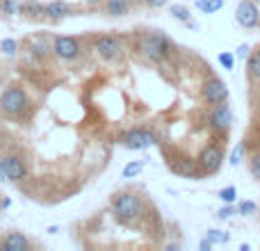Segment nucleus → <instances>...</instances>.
<instances>
[{"mask_svg": "<svg viewBox=\"0 0 260 251\" xmlns=\"http://www.w3.org/2000/svg\"><path fill=\"white\" fill-rule=\"evenodd\" d=\"M169 167H171L174 174L185 176V178H199V176H201L199 165L197 162H192V160H187V158H183V160H178V162H169Z\"/></svg>", "mask_w": 260, "mask_h": 251, "instance_id": "nucleus-15", "label": "nucleus"}, {"mask_svg": "<svg viewBox=\"0 0 260 251\" xmlns=\"http://www.w3.org/2000/svg\"><path fill=\"white\" fill-rule=\"evenodd\" d=\"M231 215H233V208H231V206H226V208H221V210H219V219H229Z\"/></svg>", "mask_w": 260, "mask_h": 251, "instance_id": "nucleus-31", "label": "nucleus"}, {"mask_svg": "<svg viewBox=\"0 0 260 251\" xmlns=\"http://www.w3.org/2000/svg\"><path fill=\"white\" fill-rule=\"evenodd\" d=\"M0 5H3V0H0Z\"/></svg>", "mask_w": 260, "mask_h": 251, "instance_id": "nucleus-37", "label": "nucleus"}, {"mask_svg": "<svg viewBox=\"0 0 260 251\" xmlns=\"http://www.w3.org/2000/svg\"><path fill=\"white\" fill-rule=\"evenodd\" d=\"M0 85H3V73H0Z\"/></svg>", "mask_w": 260, "mask_h": 251, "instance_id": "nucleus-35", "label": "nucleus"}, {"mask_svg": "<svg viewBox=\"0 0 260 251\" xmlns=\"http://www.w3.org/2000/svg\"><path fill=\"white\" fill-rule=\"evenodd\" d=\"M144 169V162L137 160V162H128L126 167H123V178H135V176H139Z\"/></svg>", "mask_w": 260, "mask_h": 251, "instance_id": "nucleus-21", "label": "nucleus"}, {"mask_svg": "<svg viewBox=\"0 0 260 251\" xmlns=\"http://www.w3.org/2000/svg\"><path fill=\"white\" fill-rule=\"evenodd\" d=\"M30 96L21 82H12L5 87L0 94V117L9 119V121H25L30 117Z\"/></svg>", "mask_w": 260, "mask_h": 251, "instance_id": "nucleus-1", "label": "nucleus"}, {"mask_svg": "<svg viewBox=\"0 0 260 251\" xmlns=\"http://www.w3.org/2000/svg\"><path fill=\"white\" fill-rule=\"evenodd\" d=\"M221 162H224V151H221L217 144H208V146L199 153L197 165L203 174H215V171H219Z\"/></svg>", "mask_w": 260, "mask_h": 251, "instance_id": "nucleus-8", "label": "nucleus"}, {"mask_svg": "<svg viewBox=\"0 0 260 251\" xmlns=\"http://www.w3.org/2000/svg\"><path fill=\"white\" fill-rule=\"evenodd\" d=\"M235 21L242 27H256L260 21V12L256 7V0H242L235 9Z\"/></svg>", "mask_w": 260, "mask_h": 251, "instance_id": "nucleus-9", "label": "nucleus"}, {"mask_svg": "<svg viewBox=\"0 0 260 251\" xmlns=\"http://www.w3.org/2000/svg\"><path fill=\"white\" fill-rule=\"evenodd\" d=\"M256 3H260V0H256Z\"/></svg>", "mask_w": 260, "mask_h": 251, "instance_id": "nucleus-38", "label": "nucleus"}, {"mask_svg": "<svg viewBox=\"0 0 260 251\" xmlns=\"http://www.w3.org/2000/svg\"><path fill=\"white\" fill-rule=\"evenodd\" d=\"M91 48L103 62H119L123 57V41L117 35H96L91 39Z\"/></svg>", "mask_w": 260, "mask_h": 251, "instance_id": "nucleus-4", "label": "nucleus"}, {"mask_svg": "<svg viewBox=\"0 0 260 251\" xmlns=\"http://www.w3.org/2000/svg\"><path fill=\"white\" fill-rule=\"evenodd\" d=\"M203 99L212 105H219V103H226L229 101V87L219 80V78H212L203 85Z\"/></svg>", "mask_w": 260, "mask_h": 251, "instance_id": "nucleus-11", "label": "nucleus"}, {"mask_svg": "<svg viewBox=\"0 0 260 251\" xmlns=\"http://www.w3.org/2000/svg\"><path fill=\"white\" fill-rule=\"evenodd\" d=\"M50 53H53V44H48L46 39H41V37H30L27 39V55H30V59L44 62Z\"/></svg>", "mask_w": 260, "mask_h": 251, "instance_id": "nucleus-13", "label": "nucleus"}, {"mask_svg": "<svg viewBox=\"0 0 260 251\" xmlns=\"http://www.w3.org/2000/svg\"><path fill=\"white\" fill-rule=\"evenodd\" d=\"M251 174L256 176V178H260V153H256V155L251 158Z\"/></svg>", "mask_w": 260, "mask_h": 251, "instance_id": "nucleus-29", "label": "nucleus"}, {"mask_svg": "<svg viewBox=\"0 0 260 251\" xmlns=\"http://www.w3.org/2000/svg\"><path fill=\"white\" fill-rule=\"evenodd\" d=\"M139 53H142L144 59H148V62H162V59H167V55L171 53V44L169 39H167L165 35H160V32H148V35H142L139 37Z\"/></svg>", "mask_w": 260, "mask_h": 251, "instance_id": "nucleus-3", "label": "nucleus"}, {"mask_svg": "<svg viewBox=\"0 0 260 251\" xmlns=\"http://www.w3.org/2000/svg\"><path fill=\"white\" fill-rule=\"evenodd\" d=\"M3 160H5V174H7V180H12V183H21V180L27 178L30 167H27V160L21 151L9 148V151L3 155Z\"/></svg>", "mask_w": 260, "mask_h": 251, "instance_id": "nucleus-6", "label": "nucleus"}, {"mask_svg": "<svg viewBox=\"0 0 260 251\" xmlns=\"http://www.w3.org/2000/svg\"><path fill=\"white\" fill-rule=\"evenodd\" d=\"M240 212H242V215H251V212H256V203L253 201H242L240 203Z\"/></svg>", "mask_w": 260, "mask_h": 251, "instance_id": "nucleus-28", "label": "nucleus"}, {"mask_svg": "<svg viewBox=\"0 0 260 251\" xmlns=\"http://www.w3.org/2000/svg\"><path fill=\"white\" fill-rule=\"evenodd\" d=\"M44 12H46V5L37 3V0H25L23 3V14H27L30 18H44Z\"/></svg>", "mask_w": 260, "mask_h": 251, "instance_id": "nucleus-17", "label": "nucleus"}, {"mask_svg": "<svg viewBox=\"0 0 260 251\" xmlns=\"http://www.w3.org/2000/svg\"><path fill=\"white\" fill-rule=\"evenodd\" d=\"M219 64L226 69V71H231V69L235 67V57H233L231 53H221V55H219Z\"/></svg>", "mask_w": 260, "mask_h": 251, "instance_id": "nucleus-25", "label": "nucleus"}, {"mask_svg": "<svg viewBox=\"0 0 260 251\" xmlns=\"http://www.w3.org/2000/svg\"><path fill=\"white\" fill-rule=\"evenodd\" d=\"M121 144L126 148H130V151H144V148L155 146L157 137L148 128H133L121 137Z\"/></svg>", "mask_w": 260, "mask_h": 251, "instance_id": "nucleus-7", "label": "nucleus"}, {"mask_svg": "<svg viewBox=\"0 0 260 251\" xmlns=\"http://www.w3.org/2000/svg\"><path fill=\"white\" fill-rule=\"evenodd\" d=\"M0 9H3V14H7V16H16V14H23V3L21 0H3Z\"/></svg>", "mask_w": 260, "mask_h": 251, "instance_id": "nucleus-19", "label": "nucleus"}, {"mask_svg": "<svg viewBox=\"0 0 260 251\" xmlns=\"http://www.w3.org/2000/svg\"><path fill=\"white\" fill-rule=\"evenodd\" d=\"M208 240L210 242H229V235L221 231H208Z\"/></svg>", "mask_w": 260, "mask_h": 251, "instance_id": "nucleus-26", "label": "nucleus"}, {"mask_svg": "<svg viewBox=\"0 0 260 251\" xmlns=\"http://www.w3.org/2000/svg\"><path fill=\"white\" fill-rule=\"evenodd\" d=\"M0 203H3V197H0ZM0 208H3V206H0Z\"/></svg>", "mask_w": 260, "mask_h": 251, "instance_id": "nucleus-36", "label": "nucleus"}, {"mask_svg": "<svg viewBox=\"0 0 260 251\" xmlns=\"http://www.w3.org/2000/svg\"><path fill=\"white\" fill-rule=\"evenodd\" d=\"M197 7L203 14H215L224 7V0H197Z\"/></svg>", "mask_w": 260, "mask_h": 251, "instance_id": "nucleus-18", "label": "nucleus"}, {"mask_svg": "<svg viewBox=\"0 0 260 251\" xmlns=\"http://www.w3.org/2000/svg\"><path fill=\"white\" fill-rule=\"evenodd\" d=\"M242 151H244V144H238V146H235V151H233V155H231V165H233V167L240 165V160H242Z\"/></svg>", "mask_w": 260, "mask_h": 251, "instance_id": "nucleus-27", "label": "nucleus"}, {"mask_svg": "<svg viewBox=\"0 0 260 251\" xmlns=\"http://www.w3.org/2000/svg\"><path fill=\"white\" fill-rule=\"evenodd\" d=\"M231 123H233V112H231L229 105L219 103L210 112V125H212V130H219V133H221V130H229Z\"/></svg>", "mask_w": 260, "mask_h": 251, "instance_id": "nucleus-14", "label": "nucleus"}, {"mask_svg": "<svg viewBox=\"0 0 260 251\" xmlns=\"http://www.w3.org/2000/svg\"><path fill=\"white\" fill-rule=\"evenodd\" d=\"M238 57H249V46H240V48H238Z\"/></svg>", "mask_w": 260, "mask_h": 251, "instance_id": "nucleus-32", "label": "nucleus"}, {"mask_svg": "<svg viewBox=\"0 0 260 251\" xmlns=\"http://www.w3.org/2000/svg\"><path fill=\"white\" fill-rule=\"evenodd\" d=\"M171 16L183 23H189V9L183 7V5H171Z\"/></svg>", "mask_w": 260, "mask_h": 251, "instance_id": "nucleus-23", "label": "nucleus"}, {"mask_svg": "<svg viewBox=\"0 0 260 251\" xmlns=\"http://www.w3.org/2000/svg\"><path fill=\"white\" fill-rule=\"evenodd\" d=\"M71 14H73V7L67 3V0H50V3H46L44 16L48 18V21H53V23L64 21V18H69Z\"/></svg>", "mask_w": 260, "mask_h": 251, "instance_id": "nucleus-12", "label": "nucleus"}, {"mask_svg": "<svg viewBox=\"0 0 260 251\" xmlns=\"http://www.w3.org/2000/svg\"><path fill=\"white\" fill-rule=\"evenodd\" d=\"M144 3H146L151 9H160V7H165L167 5V0H144Z\"/></svg>", "mask_w": 260, "mask_h": 251, "instance_id": "nucleus-30", "label": "nucleus"}, {"mask_svg": "<svg viewBox=\"0 0 260 251\" xmlns=\"http://www.w3.org/2000/svg\"><path fill=\"white\" fill-rule=\"evenodd\" d=\"M87 5H103V0H85Z\"/></svg>", "mask_w": 260, "mask_h": 251, "instance_id": "nucleus-33", "label": "nucleus"}, {"mask_svg": "<svg viewBox=\"0 0 260 251\" xmlns=\"http://www.w3.org/2000/svg\"><path fill=\"white\" fill-rule=\"evenodd\" d=\"M18 48H21V44H18L16 39H3L0 41V50H3V55H7V57H16Z\"/></svg>", "mask_w": 260, "mask_h": 251, "instance_id": "nucleus-20", "label": "nucleus"}, {"mask_svg": "<svg viewBox=\"0 0 260 251\" xmlns=\"http://www.w3.org/2000/svg\"><path fill=\"white\" fill-rule=\"evenodd\" d=\"M135 3H142V0H130V5H135Z\"/></svg>", "mask_w": 260, "mask_h": 251, "instance_id": "nucleus-34", "label": "nucleus"}, {"mask_svg": "<svg viewBox=\"0 0 260 251\" xmlns=\"http://www.w3.org/2000/svg\"><path fill=\"white\" fill-rule=\"evenodd\" d=\"M112 215L117 222L121 224H135L139 217L144 215V203L135 190H126V192H119L112 199Z\"/></svg>", "mask_w": 260, "mask_h": 251, "instance_id": "nucleus-2", "label": "nucleus"}, {"mask_svg": "<svg viewBox=\"0 0 260 251\" xmlns=\"http://www.w3.org/2000/svg\"><path fill=\"white\" fill-rule=\"evenodd\" d=\"M32 242L25 233L21 231H7L0 238V251H30Z\"/></svg>", "mask_w": 260, "mask_h": 251, "instance_id": "nucleus-10", "label": "nucleus"}, {"mask_svg": "<svg viewBox=\"0 0 260 251\" xmlns=\"http://www.w3.org/2000/svg\"><path fill=\"white\" fill-rule=\"evenodd\" d=\"M249 76H251L253 80H260V50L249 57Z\"/></svg>", "mask_w": 260, "mask_h": 251, "instance_id": "nucleus-22", "label": "nucleus"}, {"mask_svg": "<svg viewBox=\"0 0 260 251\" xmlns=\"http://www.w3.org/2000/svg\"><path fill=\"white\" fill-rule=\"evenodd\" d=\"M235 197H238V190H235L233 185H231V187H224V190L219 192V199H221L224 203H233Z\"/></svg>", "mask_w": 260, "mask_h": 251, "instance_id": "nucleus-24", "label": "nucleus"}, {"mask_svg": "<svg viewBox=\"0 0 260 251\" xmlns=\"http://www.w3.org/2000/svg\"><path fill=\"white\" fill-rule=\"evenodd\" d=\"M130 12V0H103V14L105 16H126Z\"/></svg>", "mask_w": 260, "mask_h": 251, "instance_id": "nucleus-16", "label": "nucleus"}, {"mask_svg": "<svg viewBox=\"0 0 260 251\" xmlns=\"http://www.w3.org/2000/svg\"><path fill=\"white\" fill-rule=\"evenodd\" d=\"M82 53H85V48H82V41L78 37L57 35L53 39V55L62 62H78Z\"/></svg>", "mask_w": 260, "mask_h": 251, "instance_id": "nucleus-5", "label": "nucleus"}]
</instances>
